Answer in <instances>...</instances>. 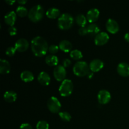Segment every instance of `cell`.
<instances>
[{
  "instance_id": "obj_28",
  "label": "cell",
  "mask_w": 129,
  "mask_h": 129,
  "mask_svg": "<svg viewBox=\"0 0 129 129\" xmlns=\"http://www.w3.org/2000/svg\"><path fill=\"white\" fill-rule=\"evenodd\" d=\"M49 125L47 122L45 120H40L37 123L36 128L37 129H49Z\"/></svg>"
},
{
  "instance_id": "obj_9",
  "label": "cell",
  "mask_w": 129,
  "mask_h": 129,
  "mask_svg": "<svg viewBox=\"0 0 129 129\" xmlns=\"http://www.w3.org/2000/svg\"><path fill=\"white\" fill-rule=\"evenodd\" d=\"M110 37L107 33L101 31L97 34L94 38V44L97 45H103L108 42Z\"/></svg>"
},
{
  "instance_id": "obj_2",
  "label": "cell",
  "mask_w": 129,
  "mask_h": 129,
  "mask_svg": "<svg viewBox=\"0 0 129 129\" xmlns=\"http://www.w3.org/2000/svg\"><path fill=\"white\" fill-rule=\"evenodd\" d=\"M74 18L71 14L64 13L58 18V26L62 30H68L74 24Z\"/></svg>"
},
{
  "instance_id": "obj_24",
  "label": "cell",
  "mask_w": 129,
  "mask_h": 129,
  "mask_svg": "<svg viewBox=\"0 0 129 129\" xmlns=\"http://www.w3.org/2000/svg\"><path fill=\"white\" fill-rule=\"evenodd\" d=\"M75 20L76 23L81 27V26H85V25L86 24L88 20L83 14H78L76 16Z\"/></svg>"
},
{
  "instance_id": "obj_5",
  "label": "cell",
  "mask_w": 129,
  "mask_h": 129,
  "mask_svg": "<svg viewBox=\"0 0 129 129\" xmlns=\"http://www.w3.org/2000/svg\"><path fill=\"white\" fill-rule=\"evenodd\" d=\"M73 88L74 86L72 81L69 79H65L62 81L61 84L59 86V93L62 96H68L73 92Z\"/></svg>"
},
{
  "instance_id": "obj_15",
  "label": "cell",
  "mask_w": 129,
  "mask_h": 129,
  "mask_svg": "<svg viewBox=\"0 0 129 129\" xmlns=\"http://www.w3.org/2000/svg\"><path fill=\"white\" fill-rule=\"evenodd\" d=\"M37 79L39 83L43 86L49 85L50 83V80H51L50 75L44 71L39 73Z\"/></svg>"
},
{
  "instance_id": "obj_13",
  "label": "cell",
  "mask_w": 129,
  "mask_h": 129,
  "mask_svg": "<svg viewBox=\"0 0 129 129\" xmlns=\"http://www.w3.org/2000/svg\"><path fill=\"white\" fill-rule=\"evenodd\" d=\"M100 16V11L97 8H91L87 12L86 18L91 23H93L98 19Z\"/></svg>"
},
{
  "instance_id": "obj_14",
  "label": "cell",
  "mask_w": 129,
  "mask_h": 129,
  "mask_svg": "<svg viewBox=\"0 0 129 129\" xmlns=\"http://www.w3.org/2000/svg\"><path fill=\"white\" fill-rule=\"evenodd\" d=\"M117 71L118 74L123 77L129 76V64L127 62H120L117 66Z\"/></svg>"
},
{
  "instance_id": "obj_20",
  "label": "cell",
  "mask_w": 129,
  "mask_h": 129,
  "mask_svg": "<svg viewBox=\"0 0 129 129\" xmlns=\"http://www.w3.org/2000/svg\"><path fill=\"white\" fill-rule=\"evenodd\" d=\"M88 29V35L89 36L93 37L94 35H96L97 34L100 33V28L98 25L95 23H91L87 26Z\"/></svg>"
},
{
  "instance_id": "obj_32",
  "label": "cell",
  "mask_w": 129,
  "mask_h": 129,
  "mask_svg": "<svg viewBox=\"0 0 129 129\" xmlns=\"http://www.w3.org/2000/svg\"><path fill=\"white\" fill-rule=\"evenodd\" d=\"M78 32H79V35H83V36L88 35V29H87V27H86V26H81V27L79 28Z\"/></svg>"
},
{
  "instance_id": "obj_30",
  "label": "cell",
  "mask_w": 129,
  "mask_h": 129,
  "mask_svg": "<svg viewBox=\"0 0 129 129\" xmlns=\"http://www.w3.org/2000/svg\"><path fill=\"white\" fill-rule=\"evenodd\" d=\"M59 49V47L57 46L56 45H51L49 47V52L51 53V54H55L58 52Z\"/></svg>"
},
{
  "instance_id": "obj_10",
  "label": "cell",
  "mask_w": 129,
  "mask_h": 129,
  "mask_svg": "<svg viewBox=\"0 0 129 129\" xmlns=\"http://www.w3.org/2000/svg\"><path fill=\"white\" fill-rule=\"evenodd\" d=\"M106 28L111 34H116L119 30V25L116 20L110 18L106 23Z\"/></svg>"
},
{
  "instance_id": "obj_26",
  "label": "cell",
  "mask_w": 129,
  "mask_h": 129,
  "mask_svg": "<svg viewBox=\"0 0 129 129\" xmlns=\"http://www.w3.org/2000/svg\"><path fill=\"white\" fill-rule=\"evenodd\" d=\"M70 56L74 60H79L83 57V54L80 50L78 49H74L71 51Z\"/></svg>"
},
{
  "instance_id": "obj_19",
  "label": "cell",
  "mask_w": 129,
  "mask_h": 129,
  "mask_svg": "<svg viewBox=\"0 0 129 129\" xmlns=\"http://www.w3.org/2000/svg\"><path fill=\"white\" fill-rule=\"evenodd\" d=\"M21 80L24 82H31L34 79V75L30 71H23L20 74Z\"/></svg>"
},
{
  "instance_id": "obj_29",
  "label": "cell",
  "mask_w": 129,
  "mask_h": 129,
  "mask_svg": "<svg viewBox=\"0 0 129 129\" xmlns=\"http://www.w3.org/2000/svg\"><path fill=\"white\" fill-rule=\"evenodd\" d=\"M16 50L15 47H9L6 50V54L8 56H13L16 52Z\"/></svg>"
},
{
  "instance_id": "obj_17",
  "label": "cell",
  "mask_w": 129,
  "mask_h": 129,
  "mask_svg": "<svg viewBox=\"0 0 129 129\" xmlns=\"http://www.w3.org/2000/svg\"><path fill=\"white\" fill-rule=\"evenodd\" d=\"M11 66L10 64L6 59H1L0 60V73L1 74H7L10 71Z\"/></svg>"
},
{
  "instance_id": "obj_33",
  "label": "cell",
  "mask_w": 129,
  "mask_h": 129,
  "mask_svg": "<svg viewBox=\"0 0 129 129\" xmlns=\"http://www.w3.org/2000/svg\"><path fill=\"white\" fill-rule=\"evenodd\" d=\"M20 129H33L32 127L30 124L28 123H22V124L20 125Z\"/></svg>"
},
{
  "instance_id": "obj_31",
  "label": "cell",
  "mask_w": 129,
  "mask_h": 129,
  "mask_svg": "<svg viewBox=\"0 0 129 129\" xmlns=\"http://www.w3.org/2000/svg\"><path fill=\"white\" fill-rule=\"evenodd\" d=\"M8 33L10 34V35H11V36H14V35H15L17 34V29H16V28L14 26H10V27L8 28Z\"/></svg>"
},
{
  "instance_id": "obj_12",
  "label": "cell",
  "mask_w": 129,
  "mask_h": 129,
  "mask_svg": "<svg viewBox=\"0 0 129 129\" xmlns=\"http://www.w3.org/2000/svg\"><path fill=\"white\" fill-rule=\"evenodd\" d=\"M89 66L90 71H91L92 72H93V73H94V72H98L103 68L104 62L101 59H94L91 61Z\"/></svg>"
},
{
  "instance_id": "obj_11",
  "label": "cell",
  "mask_w": 129,
  "mask_h": 129,
  "mask_svg": "<svg viewBox=\"0 0 129 129\" xmlns=\"http://www.w3.org/2000/svg\"><path fill=\"white\" fill-rule=\"evenodd\" d=\"M15 47L18 52H25L28 49L29 42L26 39H20L15 42Z\"/></svg>"
},
{
  "instance_id": "obj_1",
  "label": "cell",
  "mask_w": 129,
  "mask_h": 129,
  "mask_svg": "<svg viewBox=\"0 0 129 129\" xmlns=\"http://www.w3.org/2000/svg\"><path fill=\"white\" fill-rule=\"evenodd\" d=\"M31 48L33 53L37 57H42L49 50L47 42L40 36H37L31 40Z\"/></svg>"
},
{
  "instance_id": "obj_18",
  "label": "cell",
  "mask_w": 129,
  "mask_h": 129,
  "mask_svg": "<svg viewBox=\"0 0 129 129\" xmlns=\"http://www.w3.org/2000/svg\"><path fill=\"white\" fill-rule=\"evenodd\" d=\"M59 49L64 52H69L73 47L71 42L67 40H62V41H60L59 44Z\"/></svg>"
},
{
  "instance_id": "obj_27",
  "label": "cell",
  "mask_w": 129,
  "mask_h": 129,
  "mask_svg": "<svg viewBox=\"0 0 129 129\" xmlns=\"http://www.w3.org/2000/svg\"><path fill=\"white\" fill-rule=\"evenodd\" d=\"M60 118L64 122H69L71 119V115L69 113L67 112H61L59 113Z\"/></svg>"
},
{
  "instance_id": "obj_35",
  "label": "cell",
  "mask_w": 129,
  "mask_h": 129,
  "mask_svg": "<svg viewBox=\"0 0 129 129\" xmlns=\"http://www.w3.org/2000/svg\"><path fill=\"white\" fill-rule=\"evenodd\" d=\"M124 39L126 40L127 42H129V32L126 33L124 35Z\"/></svg>"
},
{
  "instance_id": "obj_6",
  "label": "cell",
  "mask_w": 129,
  "mask_h": 129,
  "mask_svg": "<svg viewBox=\"0 0 129 129\" xmlns=\"http://www.w3.org/2000/svg\"><path fill=\"white\" fill-rule=\"evenodd\" d=\"M47 107L49 110L52 113H59V110L61 108V103L57 98L51 96L47 101Z\"/></svg>"
},
{
  "instance_id": "obj_21",
  "label": "cell",
  "mask_w": 129,
  "mask_h": 129,
  "mask_svg": "<svg viewBox=\"0 0 129 129\" xmlns=\"http://www.w3.org/2000/svg\"><path fill=\"white\" fill-rule=\"evenodd\" d=\"M17 98V94L13 91H8L4 94V99L9 103H12L16 101Z\"/></svg>"
},
{
  "instance_id": "obj_38",
  "label": "cell",
  "mask_w": 129,
  "mask_h": 129,
  "mask_svg": "<svg viewBox=\"0 0 129 129\" xmlns=\"http://www.w3.org/2000/svg\"><path fill=\"white\" fill-rule=\"evenodd\" d=\"M93 72H92L91 71H89V73H88V78H91L92 77H93Z\"/></svg>"
},
{
  "instance_id": "obj_25",
  "label": "cell",
  "mask_w": 129,
  "mask_h": 129,
  "mask_svg": "<svg viewBox=\"0 0 129 129\" xmlns=\"http://www.w3.org/2000/svg\"><path fill=\"white\" fill-rule=\"evenodd\" d=\"M16 13L21 17H24V16H26L27 14H28V12L26 8H25V6H19L16 8Z\"/></svg>"
},
{
  "instance_id": "obj_4",
  "label": "cell",
  "mask_w": 129,
  "mask_h": 129,
  "mask_svg": "<svg viewBox=\"0 0 129 129\" xmlns=\"http://www.w3.org/2000/svg\"><path fill=\"white\" fill-rule=\"evenodd\" d=\"M90 71L89 66L88 63L83 60H79L76 62L73 67V72L76 76L79 77H83L88 75Z\"/></svg>"
},
{
  "instance_id": "obj_22",
  "label": "cell",
  "mask_w": 129,
  "mask_h": 129,
  "mask_svg": "<svg viewBox=\"0 0 129 129\" xmlns=\"http://www.w3.org/2000/svg\"><path fill=\"white\" fill-rule=\"evenodd\" d=\"M60 10L57 8H49L46 11V15L47 17L50 18L54 19L56 18L58 16H60Z\"/></svg>"
},
{
  "instance_id": "obj_7",
  "label": "cell",
  "mask_w": 129,
  "mask_h": 129,
  "mask_svg": "<svg viewBox=\"0 0 129 129\" xmlns=\"http://www.w3.org/2000/svg\"><path fill=\"white\" fill-rule=\"evenodd\" d=\"M54 76L58 81H63L65 79L66 76V71L65 67L62 65H58L55 66L54 70Z\"/></svg>"
},
{
  "instance_id": "obj_16",
  "label": "cell",
  "mask_w": 129,
  "mask_h": 129,
  "mask_svg": "<svg viewBox=\"0 0 129 129\" xmlns=\"http://www.w3.org/2000/svg\"><path fill=\"white\" fill-rule=\"evenodd\" d=\"M16 20V13L14 11H9L5 15V21L10 26H13Z\"/></svg>"
},
{
  "instance_id": "obj_23",
  "label": "cell",
  "mask_w": 129,
  "mask_h": 129,
  "mask_svg": "<svg viewBox=\"0 0 129 129\" xmlns=\"http://www.w3.org/2000/svg\"><path fill=\"white\" fill-rule=\"evenodd\" d=\"M45 62L47 65L50 66H57L59 62V59L55 55H49L45 57Z\"/></svg>"
},
{
  "instance_id": "obj_37",
  "label": "cell",
  "mask_w": 129,
  "mask_h": 129,
  "mask_svg": "<svg viewBox=\"0 0 129 129\" xmlns=\"http://www.w3.org/2000/svg\"><path fill=\"white\" fill-rule=\"evenodd\" d=\"M18 3H20V5H24V4L26 3L27 1H26V0H18Z\"/></svg>"
},
{
  "instance_id": "obj_34",
  "label": "cell",
  "mask_w": 129,
  "mask_h": 129,
  "mask_svg": "<svg viewBox=\"0 0 129 129\" xmlns=\"http://www.w3.org/2000/svg\"><path fill=\"white\" fill-rule=\"evenodd\" d=\"M62 64H63V66L66 68V67H69V66L71 64V61L70 59H65L63 60Z\"/></svg>"
},
{
  "instance_id": "obj_36",
  "label": "cell",
  "mask_w": 129,
  "mask_h": 129,
  "mask_svg": "<svg viewBox=\"0 0 129 129\" xmlns=\"http://www.w3.org/2000/svg\"><path fill=\"white\" fill-rule=\"evenodd\" d=\"M5 2H6L7 4H8V5H11L13 3L15 2V0H10H10H6V1H5Z\"/></svg>"
},
{
  "instance_id": "obj_8",
  "label": "cell",
  "mask_w": 129,
  "mask_h": 129,
  "mask_svg": "<svg viewBox=\"0 0 129 129\" xmlns=\"http://www.w3.org/2000/svg\"><path fill=\"white\" fill-rule=\"evenodd\" d=\"M111 100V94L106 89H102L98 94V100L100 104L105 105L108 103Z\"/></svg>"
},
{
  "instance_id": "obj_3",
  "label": "cell",
  "mask_w": 129,
  "mask_h": 129,
  "mask_svg": "<svg viewBox=\"0 0 129 129\" xmlns=\"http://www.w3.org/2000/svg\"><path fill=\"white\" fill-rule=\"evenodd\" d=\"M28 18L33 22H38L43 18L44 9L40 5H34L28 11Z\"/></svg>"
}]
</instances>
